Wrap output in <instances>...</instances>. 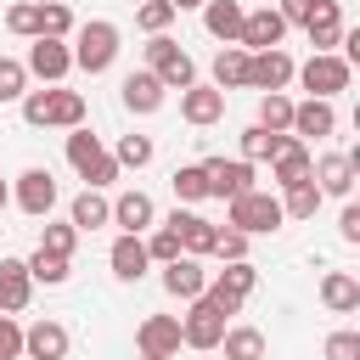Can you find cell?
I'll list each match as a JSON object with an SVG mask.
<instances>
[{"instance_id":"6","label":"cell","mask_w":360,"mask_h":360,"mask_svg":"<svg viewBox=\"0 0 360 360\" xmlns=\"http://www.w3.org/2000/svg\"><path fill=\"white\" fill-rule=\"evenodd\" d=\"M248 292H253V264H248V259L225 264V270H219V281H214V287H202V298H208L219 315H236Z\"/></svg>"},{"instance_id":"20","label":"cell","mask_w":360,"mask_h":360,"mask_svg":"<svg viewBox=\"0 0 360 360\" xmlns=\"http://www.w3.org/2000/svg\"><path fill=\"white\" fill-rule=\"evenodd\" d=\"M180 349V321L174 315H146L141 321V354H174Z\"/></svg>"},{"instance_id":"30","label":"cell","mask_w":360,"mask_h":360,"mask_svg":"<svg viewBox=\"0 0 360 360\" xmlns=\"http://www.w3.org/2000/svg\"><path fill=\"white\" fill-rule=\"evenodd\" d=\"M219 343H225V360H264V332H253V326H236Z\"/></svg>"},{"instance_id":"3","label":"cell","mask_w":360,"mask_h":360,"mask_svg":"<svg viewBox=\"0 0 360 360\" xmlns=\"http://www.w3.org/2000/svg\"><path fill=\"white\" fill-rule=\"evenodd\" d=\"M68 163H73V169H79L90 186H107V180H118V163L101 152V141H96L90 129H73V135H68Z\"/></svg>"},{"instance_id":"5","label":"cell","mask_w":360,"mask_h":360,"mask_svg":"<svg viewBox=\"0 0 360 360\" xmlns=\"http://www.w3.org/2000/svg\"><path fill=\"white\" fill-rule=\"evenodd\" d=\"M202 180H208V197H219V202H236V197H248L253 191V163H242V158H208L202 163Z\"/></svg>"},{"instance_id":"36","label":"cell","mask_w":360,"mask_h":360,"mask_svg":"<svg viewBox=\"0 0 360 360\" xmlns=\"http://www.w3.org/2000/svg\"><path fill=\"white\" fill-rule=\"evenodd\" d=\"M6 28H11V34H28V39H39V0H22V6H11V11H6Z\"/></svg>"},{"instance_id":"25","label":"cell","mask_w":360,"mask_h":360,"mask_svg":"<svg viewBox=\"0 0 360 360\" xmlns=\"http://www.w3.org/2000/svg\"><path fill=\"white\" fill-rule=\"evenodd\" d=\"M242 17H248V11H242L236 0H208V11H202V22H208L214 39H236V34H242Z\"/></svg>"},{"instance_id":"37","label":"cell","mask_w":360,"mask_h":360,"mask_svg":"<svg viewBox=\"0 0 360 360\" xmlns=\"http://www.w3.org/2000/svg\"><path fill=\"white\" fill-rule=\"evenodd\" d=\"M68 28H73V11H68V6H56V0H51V6L39 0V34H45V39H62Z\"/></svg>"},{"instance_id":"51","label":"cell","mask_w":360,"mask_h":360,"mask_svg":"<svg viewBox=\"0 0 360 360\" xmlns=\"http://www.w3.org/2000/svg\"><path fill=\"white\" fill-rule=\"evenodd\" d=\"M141 360H169V354H141Z\"/></svg>"},{"instance_id":"15","label":"cell","mask_w":360,"mask_h":360,"mask_svg":"<svg viewBox=\"0 0 360 360\" xmlns=\"http://www.w3.org/2000/svg\"><path fill=\"white\" fill-rule=\"evenodd\" d=\"M73 68V51L62 45V39H34V51H28V73H39V79H62Z\"/></svg>"},{"instance_id":"12","label":"cell","mask_w":360,"mask_h":360,"mask_svg":"<svg viewBox=\"0 0 360 360\" xmlns=\"http://www.w3.org/2000/svg\"><path fill=\"white\" fill-rule=\"evenodd\" d=\"M309 186H315L321 197H349V186H354V163H349L343 152H332V158L309 163Z\"/></svg>"},{"instance_id":"22","label":"cell","mask_w":360,"mask_h":360,"mask_svg":"<svg viewBox=\"0 0 360 360\" xmlns=\"http://www.w3.org/2000/svg\"><path fill=\"white\" fill-rule=\"evenodd\" d=\"M124 107H129V112H158V107H163V84H158L152 73H129V79H124Z\"/></svg>"},{"instance_id":"49","label":"cell","mask_w":360,"mask_h":360,"mask_svg":"<svg viewBox=\"0 0 360 360\" xmlns=\"http://www.w3.org/2000/svg\"><path fill=\"white\" fill-rule=\"evenodd\" d=\"M343 242H360V208H343Z\"/></svg>"},{"instance_id":"47","label":"cell","mask_w":360,"mask_h":360,"mask_svg":"<svg viewBox=\"0 0 360 360\" xmlns=\"http://www.w3.org/2000/svg\"><path fill=\"white\" fill-rule=\"evenodd\" d=\"M45 107H51V90H34V96L22 101V118H28V124H45Z\"/></svg>"},{"instance_id":"14","label":"cell","mask_w":360,"mask_h":360,"mask_svg":"<svg viewBox=\"0 0 360 360\" xmlns=\"http://www.w3.org/2000/svg\"><path fill=\"white\" fill-rule=\"evenodd\" d=\"M281 34H287V22H281L276 11H248L236 39H242V45H253V51H276V45H281Z\"/></svg>"},{"instance_id":"24","label":"cell","mask_w":360,"mask_h":360,"mask_svg":"<svg viewBox=\"0 0 360 360\" xmlns=\"http://www.w3.org/2000/svg\"><path fill=\"white\" fill-rule=\"evenodd\" d=\"M141 270H146V242L141 236H118L112 242V276L118 281H141Z\"/></svg>"},{"instance_id":"39","label":"cell","mask_w":360,"mask_h":360,"mask_svg":"<svg viewBox=\"0 0 360 360\" xmlns=\"http://www.w3.org/2000/svg\"><path fill=\"white\" fill-rule=\"evenodd\" d=\"M315 208H321V191L304 180V186L287 191V208H281V214H292V219H315Z\"/></svg>"},{"instance_id":"29","label":"cell","mask_w":360,"mask_h":360,"mask_svg":"<svg viewBox=\"0 0 360 360\" xmlns=\"http://www.w3.org/2000/svg\"><path fill=\"white\" fill-rule=\"evenodd\" d=\"M231 84H248V51H236V45H225L214 56V90H231Z\"/></svg>"},{"instance_id":"46","label":"cell","mask_w":360,"mask_h":360,"mask_svg":"<svg viewBox=\"0 0 360 360\" xmlns=\"http://www.w3.org/2000/svg\"><path fill=\"white\" fill-rule=\"evenodd\" d=\"M214 253H219L225 264H236V259L248 253V236H242V231H219V242H214Z\"/></svg>"},{"instance_id":"1","label":"cell","mask_w":360,"mask_h":360,"mask_svg":"<svg viewBox=\"0 0 360 360\" xmlns=\"http://www.w3.org/2000/svg\"><path fill=\"white\" fill-rule=\"evenodd\" d=\"M146 73L163 84V90H186V84H197V68H191V56L169 39V34H152V45H146Z\"/></svg>"},{"instance_id":"21","label":"cell","mask_w":360,"mask_h":360,"mask_svg":"<svg viewBox=\"0 0 360 360\" xmlns=\"http://www.w3.org/2000/svg\"><path fill=\"white\" fill-rule=\"evenodd\" d=\"M270 163H276V186H287V191L309 180V152H304V141H281V152H276Z\"/></svg>"},{"instance_id":"52","label":"cell","mask_w":360,"mask_h":360,"mask_svg":"<svg viewBox=\"0 0 360 360\" xmlns=\"http://www.w3.org/2000/svg\"><path fill=\"white\" fill-rule=\"evenodd\" d=\"M0 208H6V180H0Z\"/></svg>"},{"instance_id":"7","label":"cell","mask_w":360,"mask_h":360,"mask_svg":"<svg viewBox=\"0 0 360 360\" xmlns=\"http://www.w3.org/2000/svg\"><path fill=\"white\" fill-rule=\"evenodd\" d=\"M298 79H304V90H315V101H326V96H338V90H349V62L343 56H309L304 68H292Z\"/></svg>"},{"instance_id":"48","label":"cell","mask_w":360,"mask_h":360,"mask_svg":"<svg viewBox=\"0 0 360 360\" xmlns=\"http://www.w3.org/2000/svg\"><path fill=\"white\" fill-rule=\"evenodd\" d=\"M309 6H315V0H281V6H276V17H281V22H304V17H309Z\"/></svg>"},{"instance_id":"43","label":"cell","mask_w":360,"mask_h":360,"mask_svg":"<svg viewBox=\"0 0 360 360\" xmlns=\"http://www.w3.org/2000/svg\"><path fill=\"white\" fill-rule=\"evenodd\" d=\"M326 360H360V332H332L326 338Z\"/></svg>"},{"instance_id":"26","label":"cell","mask_w":360,"mask_h":360,"mask_svg":"<svg viewBox=\"0 0 360 360\" xmlns=\"http://www.w3.org/2000/svg\"><path fill=\"white\" fill-rule=\"evenodd\" d=\"M321 298H326V309L349 315V309H360V281H354V276H343V270H332V276L321 281Z\"/></svg>"},{"instance_id":"19","label":"cell","mask_w":360,"mask_h":360,"mask_svg":"<svg viewBox=\"0 0 360 360\" xmlns=\"http://www.w3.org/2000/svg\"><path fill=\"white\" fill-rule=\"evenodd\" d=\"M163 287L174 292V298H202V287H208V276H202V264L197 259H169V270H163Z\"/></svg>"},{"instance_id":"45","label":"cell","mask_w":360,"mask_h":360,"mask_svg":"<svg viewBox=\"0 0 360 360\" xmlns=\"http://www.w3.org/2000/svg\"><path fill=\"white\" fill-rule=\"evenodd\" d=\"M22 354V326L11 315H0V360H17Z\"/></svg>"},{"instance_id":"42","label":"cell","mask_w":360,"mask_h":360,"mask_svg":"<svg viewBox=\"0 0 360 360\" xmlns=\"http://www.w3.org/2000/svg\"><path fill=\"white\" fill-rule=\"evenodd\" d=\"M22 79H28V68L11 62V56H0V101H17L22 96Z\"/></svg>"},{"instance_id":"50","label":"cell","mask_w":360,"mask_h":360,"mask_svg":"<svg viewBox=\"0 0 360 360\" xmlns=\"http://www.w3.org/2000/svg\"><path fill=\"white\" fill-rule=\"evenodd\" d=\"M169 6H174V11H186V6H208V0H169Z\"/></svg>"},{"instance_id":"27","label":"cell","mask_w":360,"mask_h":360,"mask_svg":"<svg viewBox=\"0 0 360 360\" xmlns=\"http://www.w3.org/2000/svg\"><path fill=\"white\" fill-rule=\"evenodd\" d=\"M45 124H62V129H79V124H84V96H79V90H51V107H45Z\"/></svg>"},{"instance_id":"9","label":"cell","mask_w":360,"mask_h":360,"mask_svg":"<svg viewBox=\"0 0 360 360\" xmlns=\"http://www.w3.org/2000/svg\"><path fill=\"white\" fill-rule=\"evenodd\" d=\"M169 231L180 236V253H186V259L214 253V242H219V225H214V219H202V214H186V208H174V214H169Z\"/></svg>"},{"instance_id":"4","label":"cell","mask_w":360,"mask_h":360,"mask_svg":"<svg viewBox=\"0 0 360 360\" xmlns=\"http://www.w3.org/2000/svg\"><path fill=\"white\" fill-rule=\"evenodd\" d=\"M231 231H242V236H259V231H276L281 225V202L270 197V191H248V197H236L231 202V219H225Z\"/></svg>"},{"instance_id":"44","label":"cell","mask_w":360,"mask_h":360,"mask_svg":"<svg viewBox=\"0 0 360 360\" xmlns=\"http://www.w3.org/2000/svg\"><path fill=\"white\" fill-rule=\"evenodd\" d=\"M146 259H163V264H169V259H180V236H174V231L163 225V231H158V236L146 242Z\"/></svg>"},{"instance_id":"33","label":"cell","mask_w":360,"mask_h":360,"mask_svg":"<svg viewBox=\"0 0 360 360\" xmlns=\"http://www.w3.org/2000/svg\"><path fill=\"white\" fill-rule=\"evenodd\" d=\"M281 141H287V135H270V129H259V124H253V129H242V163L276 158V152H281Z\"/></svg>"},{"instance_id":"11","label":"cell","mask_w":360,"mask_h":360,"mask_svg":"<svg viewBox=\"0 0 360 360\" xmlns=\"http://www.w3.org/2000/svg\"><path fill=\"white\" fill-rule=\"evenodd\" d=\"M287 79H292V56H287V51H259V56H248V84H253V90L270 96V90H281Z\"/></svg>"},{"instance_id":"31","label":"cell","mask_w":360,"mask_h":360,"mask_svg":"<svg viewBox=\"0 0 360 360\" xmlns=\"http://www.w3.org/2000/svg\"><path fill=\"white\" fill-rule=\"evenodd\" d=\"M259 129H270V135H281V129H292V101H287L281 90H270V96L259 101Z\"/></svg>"},{"instance_id":"38","label":"cell","mask_w":360,"mask_h":360,"mask_svg":"<svg viewBox=\"0 0 360 360\" xmlns=\"http://www.w3.org/2000/svg\"><path fill=\"white\" fill-rule=\"evenodd\" d=\"M112 163H124V169H146V163H152V141H146V135H124Z\"/></svg>"},{"instance_id":"16","label":"cell","mask_w":360,"mask_h":360,"mask_svg":"<svg viewBox=\"0 0 360 360\" xmlns=\"http://www.w3.org/2000/svg\"><path fill=\"white\" fill-rule=\"evenodd\" d=\"M180 112H186V124H214V118L225 112V90H214V84H186Z\"/></svg>"},{"instance_id":"10","label":"cell","mask_w":360,"mask_h":360,"mask_svg":"<svg viewBox=\"0 0 360 360\" xmlns=\"http://www.w3.org/2000/svg\"><path fill=\"white\" fill-rule=\"evenodd\" d=\"M304 28H309L315 56H326V51L343 39V11H338V0H315V6H309V17H304Z\"/></svg>"},{"instance_id":"35","label":"cell","mask_w":360,"mask_h":360,"mask_svg":"<svg viewBox=\"0 0 360 360\" xmlns=\"http://www.w3.org/2000/svg\"><path fill=\"white\" fill-rule=\"evenodd\" d=\"M135 22H141L146 34H163V28L174 22V6H169V0H141V11H135Z\"/></svg>"},{"instance_id":"18","label":"cell","mask_w":360,"mask_h":360,"mask_svg":"<svg viewBox=\"0 0 360 360\" xmlns=\"http://www.w3.org/2000/svg\"><path fill=\"white\" fill-rule=\"evenodd\" d=\"M28 264L22 259H0V315H17L28 304Z\"/></svg>"},{"instance_id":"32","label":"cell","mask_w":360,"mask_h":360,"mask_svg":"<svg viewBox=\"0 0 360 360\" xmlns=\"http://www.w3.org/2000/svg\"><path fill=\"white\" fill-rule=\"evenodd\" d=\"M107 219H112V202H101L96 191L73 197V231H96V225H107Z\"/></svg>"},{"instance_id":"41","label":"cell","mask_w":360,"mask_h":360,"mask_svg":"<svg viewBox=\"0 0 360 360\" xmlns=\"http://www.w3.org/2000/svg\"><path fill=\"white\" fill-rule=\"evenodd\" d=\"M73 225H45V236H39V253H56V259H68L73 253Z\"/></svg>"},{"instance_id":"17","label":"cell","mask_w":360,"mask_h":360,"mask_svg":"<svg viewBox=\"0 0 360 360\" xmlns=\"http://www.w3.org/2000/svg\"><path fill=\"white\" fill-rule=\"evenodd\" d=\"M22 349H28V360H62V354H68V326L39 321V326L22 332Z\"/></svg>"},{"instance_id":"40","label":"cell","mask_w":360,"mask_h":360,"mask_svg":"<svg viewBox=\"0 0 360 360\" xmlns=\"http://www.w3.org/2000/svg\"><path fill=\"white\" fill-rule=\"evenodd\" d=\"M28 276L45 281V287H56V281H68V259H56V253H34V259H28Z\"/></svg>"},{"instance_id":"13","label":"cell","mask_w":360,"mask_h":360,"mask_svg":"<svg viewBox=\"0 0 360 360\" xmlns=\"http://www.w3.org/2000/svg\"><path fill=\"white\" fill-rule=\"evenodd\" d=\"M51 202H56V180H51V169H28V174H17V208L22 214H51Z\"/></svg>"},{"instance_id":"23","label":"cell","mask_w":360,"mask_h":360,"mask_svg":"<svg viewBox=\"0 0 360 360\" xmlns=\"http://www.w3.org/2000/svg\"><path fill=\"white\" fill-rule=\"evenodd\" d=\"M112 219L124 225V236L146 231V225H152V197H146V191H124V197L112 202Z\"/></svg>"},{"instance_id":"8","label":"cell","mask_w":360,"mask_h":360,"mask_svg":"<svg viewBox=\"0 0 360 360\" xmlns=\"http://www.w3.org/2000/svg\"><path fill=\"white\" fill-rule=\"evenodd\" d=\"M219 338H225V315H219L208 298H191V315L180 321V343H191V349H219Z\"/></svg>"},{"instance_id":"28","label":"cell","mask_w":360,"mask_h":360,"mask_svg":"<svg viewBox=\"0 0 360 360\" xmlns=\"http://www.w3.org/2000/svg\"><path fill=\"white\" fill-rule=\"evenodd\" d=\"M292 129L298 135H332L338 129V112L326 101H304V107H292Z\"/></svg>"},{"instance_id":"2","label":"cell","mask_w":360,"mask_h":360,"mask_svg":"<svg viewBox=\"0 0 360 360\" xmlns=\"http://www.w3.org/2000/svg\"><path fill=\"white\" fill-rule=\"evenodd\" d=\"M112 56H118V28L112 22H84L79 28V51H73V62L84 68V73H107L112 68Z\"/></svg>"},{"instance_id":"34","label":"cell","mask_w":360,"mask_h":360,"mask_svg":"<svg viewBox=\"0 0 360 360\" xmlns=\"http://www.w3.org/2000/svg\"><path fill=\"white\" fill-rule=\"evenodd\" d=\"M174 197H180V202H202V197H208L202 163H186V169H174Z\"/></svg>"}]
</instances>
